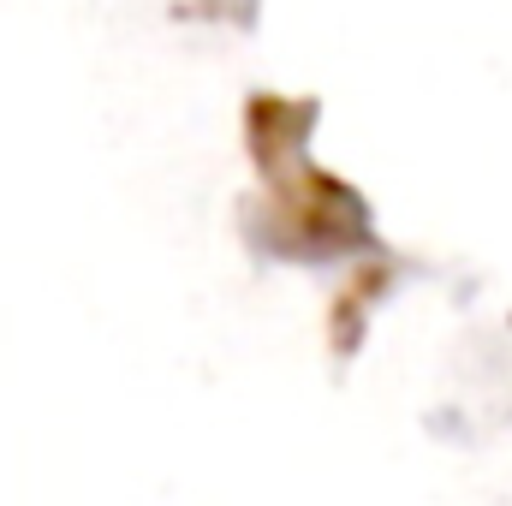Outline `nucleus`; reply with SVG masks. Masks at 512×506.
<instances>
[]
</instances>
